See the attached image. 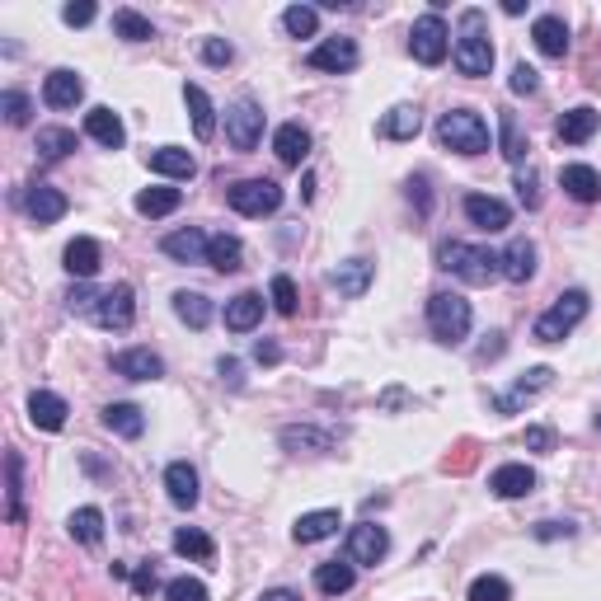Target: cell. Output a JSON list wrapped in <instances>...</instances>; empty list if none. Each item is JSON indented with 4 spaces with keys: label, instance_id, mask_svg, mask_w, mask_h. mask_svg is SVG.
<instances>
[{
    "label": "cell",
    "instance_id": "6da1fadb",
    "mask_svg": "<svg viewBox=\"0 0 601 601\" xmlns=\"http://www.w3.org/2000/svg\"><path fill=\"white\" fill-rule=\"evenodd\" d=\"M451 57H456V71L470 80L494 71V43H489V29H484V10H465L461 15V33H456Z\"/></svg>",
    "mask_w": 601,
    "mask_h": 601
},
{
    "label": "cell",
    "instance_id": "7a4b0ae2",
    "mask_svg": "<svg viewBox=\"0 0 601 601\" xmlns=\"http://www.w3.org/2000/svg\"><path fill=\"white\" fill-rule=\"evenodd\" d=\"M437 268L456 273V278L470 282V287H489V282L503 273V259H498L494 249H484V245H465V240H451V245L437 249Z\"/></svg>",
    "mask_w": 601,
    "mask_h": 601
},
{
    "label": "cell",
    "instance_id": "3957f363",
    "mask_svg": "<svg viewBox=\"0 0 601 601\" xmlns=\"http://www.w3.org/2000/svg\"><path fill=\"white\" fill-rule=\"evenodd\" d=\"M470 324H475V310H470V301L456 292H432L428 296V329L437 343H456L470 334Z\"/></svg>",
    "mask_w": 601,
    "mask_h": 601
},
{
    "label": "cell",
    "instance_id": "277c9868",
    "mask_svg": "<svg viewBox=\"0 0 601 601\" xmlns=\"http://www.w3.org/2000/svg\"><path fill=\"white\" fill-rule=\"evenodd\" d=\"M437 141L447 146V151H461V155H484L489 151V123L470 113V108H451L442 113V123H437Z\"/></svg>",
    "mask_w": 601,
    "mask_h": 601
},
{
    "label": "cell",
    "instance_id": "5b68a950",
    "mask_svg": "<svg viewBox=\"0 0 601 601\" xmlns=\"http://www.w3.org/2000/svg\"><path fill=\"white\" fill-rule=\"evenodd\" d=\"M587 306H592V301H587L583 287L564 292V296L555 301V306H550V310H545V315L536 320V343H559V339H569L573 329H578V324L587 320Z\"/></svg>",
    "mask_w": 601,
    "mask_h": 601
},
{
    "label": "cell",
    "instance_id": "8992f818",
    "mask_svg": "<svg viewBox=\"0 0 601 601\" xmlns=\"http://www.w3.org/2000/svg\"><path fill=\"white\" fill-rule=\"evenodd\" d=\"M226 202L240 216H273L282 207V188L273 179H240V184H231Z\"/></svg>",
    "mask_w": 601,
    "mask_h": 601
},
{
    "label": "cell",
    "instance_id": "52a82bcc",
    "mask_svg": "<svg viewBox=\"0 0 601 601\" xmlns=\"http://www.w3.org/2000/svg\"><path fill=\"white\" fill-rule=\"evenodd\" d=\"M447 47H451V33L442 24V15H423L409 29V52H414V62L423 66H442L447 62Z\"/></svg>",
    "mask_w": 601,
    "mask_h": 601
},
{
    "label": "cell",
    "instance_id": "ba28073f",
    "mask_svg": "<svg viewBox=\"0 0 601 601\" xmlns=\"http://www.w3.org/2000/svg\"><path fill=\"white\" fill-rule=\"evenodd\" d=\"M226 137H231L235 151H254L263 137V108L254 99H235L226 108Z\"/></svg>",
    "mask_w": 601,
    "mask_h": 601
},
{
    "label": "cell",
    "instance_id": "9c48e42d",
    "mask_svg": "<svg viewBox=\"0 0 601 601\" xmlns=\"http://www.w3.org/2000/svg\"><path fill=\"white\" fill-rule=\"evenodd\" d=\"M390 555V531L386 526H376V522H357L353 531H348V559L353 564H381V559Z\"/></svg>",
    "mask_w": 601,
    "mask_h": 601
},
{
    "label": "cell",
    "instance_id": "30bf717a",
    "mask_svg": "<svg viewBox=\"0 0 601 601\" xmlns=\"http://www.w3.org/2000/svg\"><path fill=\"white\" fill-rule=\"evenodd\" d=\"M94 320L104 324V329H132V320H137V292H132L127 282L108 287V292L99 296V306H94Z\"/></svg>",
    "mask_w": 601,
    "mask_h": 601
},
{
    "label": "cell",
    "instance_id": "8fae6325",
    "mask_svg": "<svg viewBox=\"0 0 601 601\" xmlns=\"http://www.w3.org/2000/svg\"><path fill=\"white\" fill-rule=\"evenodd\" d=\"M550 381H555V371H550V367H531L512 390L494 395V409H498V414H522V404H531L540 390H550Z\"/></svg>",
    "mask_w": 601,
    "mask_h": 601
},
{
    "label": "cell",
    "instance_id": "7c38bea8",
    "mask_svg": "<svg viewBox=\"0 0 601 601\" xmlns=\"http://www.w3.org/2000/svg\"><path fill=\"white\" fill-rule=\"evenodd\" d=\"M465 216L489 235H498V231H508L512 226V207L503 198H489V193H470V198H465Z\"/></svg>",
    "mask_w": 601,
    "mask_h": 601
},
{
    "label": "cell",
    "instance_id": "4fadbf2b",
    "mask_svg": "<svg viewBox=\"0 0 601 601\" xmlns=\"http://www.w3.org/2000/svg\"><path fill=\"white\" fill-rule=\"evenodd\" d=\"M357 57H362L357 43L339 33V38H324V43L310 52V66H315V71H334V76H343V71H353L357 66Z\"/></svg>",
    "mask_w": 601,
    "mask_h": 601
},
{
    "label": "cell",
    "instance_id": "5bb4252c",
    "mask_svg": "<svg viewBox=\"0 0 601 601\" xmlns=\"http://www.w3.org/2000/svg\"><path fill=\"white\" fill-rule=\"evenodd\" d=\"M113 371L127 376V381H160V376H165V362H160V353H151V348H123V353H113Z\"/></svg>",
    "mask_w": 601,
    "mask_h": 601
},
{
    "label": "cell",
    "instance_id": "9a60e30c",
    "mask_svg": "<svg viewBox=\"0 0 601 601\" xmlns=\"http://www.w3.org/2000/svg\"><path fill=\"white\" fill-rule=\"evenodd\" d=\"M80 99H85V80H80V71H71V66H62V71H52V76L43 80L47 108H76Z\"/></svg>",
    "mask_w": 601,
    "mask_h": 601
},
{
    "label": "cell",
    "instance_id": "2e32d148",
    "mask_svg": "<svg viewBox=\"0 0 601 601\" xmlns=\"http://www.w3.org/2000/svg\"><path fill=\"white\" fill-rule=\"evenodd\" d=\"M536 489V470L531 465H498L489 475V494L494 498H526Z\"/></svg>",
    "mask_w": 601,
    "mask_h": 601
},
{
    "label": "cell",
    "instance_id": "e0dca14e",
    "mask_svg": "<svg viewBox=\"0 0 601 601\" xmlns=\"http://www.w3.org/2000/svg\"><path fill=\"white\" fill-rule=\"evenodd\" d=\"M66 273H71V278H94V273H99V263H104V249H99V240H90V235H76V240H71V245H66Z\"/></svg>",
    "mask_w": 601,
    "mask_h": 601
},
{
    "label": "cell",
    "instance_id": "ac0fdd59",
    "mask_svg": "<svg viewBox=\"0 0 601 601\" xmlns=\"http://www.w3.org/2000/svg\"><path fill=\"white\" fill-rule=\"evenodd\" d=\"M597 127H601V113H597V108L578 104V108H569V113L559 118L555 132H559V141H569V146H583V141L597 137Z\"/></svg>",
    "mask_w": 601,
    "mask_h": 601
},
{
    "label": "cell",
    "instance_id": "d6986e66",
    "mask_svg": "<svg viewBox=\"0 0 601 601\" xmlns=\"http://www.w3.org/2000/svg\"><path fill=\"white\" fill-rule=\"evenodd\" d=\"M66 193H57V188H47V184H33L29 188V198H24V212L38 221V226H52V221H62L66 216Z\"/></svg>",
    "mask_w": 601,
    "mask_h": 601
},
{
    "label": "cell",
    "instance_id": "ffe728a7",
    "mask_svg": "<svg viewBox=\"0 0 601 601\" xmlns=\"http://www.w3.org/2000/svg\"><path fill=\"white\" fill-rule=\"evenodd\" d=\"M66 400L62 395H52V390H33L29 395V418H33V428H43V432H62L66 428Z\"/></svg>",
    "mask_w": 601,
    "mask_h": 601
},
{
    "label": "cell",
    "instance_id": "44dd1931",
    "mask_svg": "<svg viewBox=\"0 0 601 601\" xmlns=\"http://www.w3.org/2000/svg\"><path fill=\"white\" fill-rule=\"evenodd\" d=\"M85 132H90L94 141H99V146H108V151H118V146H123L127 141V127H123V118H118V113H113V108H90V113H85Z\"/></svg>",
    "mask_w": 601,
    "mask_h": 601
},
{
    "label": "cell",
    "instance_id": "7402d4cb",
    "mask_svg": "<svg viewBox=\"0 0 601 601\" xmlns=\"http://www.w3.org/2000/svg\"><path fill=\"white\" fill-rule=\"evenodd\" d=\"M371 278H376V268H371L367 259H348V263H339V268H334V273H329V287H334V292L339 296H362L371 287Z\"/></svg>",
    "mask_w": 601,
    "mask_h": 601
},
{
    "label": "cell",
    "instance_id": "603a6c76",
    "mask_svg": "<svg viewBox=\"0 0 601 601\" xmlns=\"http://www.w3.org/2000/svg\"><path fill=\"white\" fill-rule=\"evenodd\" d=\"M207 245H212V240H207L202 231H193V226H188V231H174V235H165V240H160V249H165L174 263H207Z\"/></svg>",
    "mask_w": 601,
    "mask_h": 601
},
{
    "label": "cell",
    "instance_id": "cb8c5ba5",
    "mask_svg": "<svg viewBox=\"0 0 601 601\" xmlns=\"http://www.w3.org/2000/svg\"><path fill=\"white\" fill-rule=\"evenodd\" d=\"M559 188H564L573 202H597L601 198V174L592 170V165H564V170H559Z\"/></svg>",
    "mask_w": 601,
    "mask_h": 601
},
{
    "label": "cell",
    "instance_id": "d4e9b609",
    "mask_svg": "<svg viewBox=\"0 0 601 601\" xmlns=\"http://www.w3.org/2000/svg\"><path fill=\"white\" fill-rule=\"evenodd\" d=\"M165 494H170L174 508H193V503H198V470L188 461H174L170 470H165Z\"/></svg>",
    "mask_w": 601,
    "mask_h": 601
},
{
    "label": "cell",
    "instance_id": "484cf974",
    "mask_svg": "<svg viewBox=\"0 0 601 601\" xmlns=\"http://www.w3.org/2000/svg\"><path fill=\"white\" fill-rule=\"evenodd\" d=\"M498 259H503V278L517 282V287L536 278V245H531V240H512Z\"/></svg>",
    "mask_w": 601,
    "mask_h": 601
},
{
    "label": "cell",
    "instance_id": "4316f807",
    "mask_svg": "<svg viewBox=\"0 0 601 601\" xmlns=\"http://www.w3.org/2000/svg\"><path fill=\"white\" fill-rule=\"evenodd\" d=\"M259 320H263V296L259 292H240L226 301V329H231V334H249Z\"/></svg>",
    "mask_w": 601,
    "mask_h": 601
},
{
    "label": "cell",
    "instance_id": "83f0119b",
    "mask_svg": "<svg viewBox=\"0 0 601 601\" xmlns=\"http://www.w3.org/2000/svg\"><path fill=\"white\" fill-rule=\"evenodd\" d=\"M273 151H278L282 165H292V170H296V165L310 155V132L301 123H282L278 137H273Z\"/></svg>",
    "mask_w": 601,
    "mask_h": 601
},
{
    "label": "cell",
    "instance_id": "f1b7e54d",
    "mask_svg": "<svg viewBox=\"0 0 601 601\" xmlns=\"http://www.w3.org/2000/svg\"><path fill=\"white\" fill-rule=\"evenodd\" d=\"M531 38H536V47L545 52V57H564L569 52V24L559 15H540L536 29H531Z\"/></svg>",
    "mask_w": 601,
    "mask_h": 601
},
{
    "label": "cell",
    "instance_id": "f546056e",
    "mask_svg": "<svg viewBox=\"0 0 601 601\" xmlns=\"http://www.w3.org/2000/svg\"><path fill=\"white\" fill-rule=\"evenodd\" d=\"M184 104H188V113H193L198 141H212L216 137V108H212V99H207V90H202V85H184Z\"/></svg>",
    "mask_w": 601,
    "mask_h": 601
},
{
    "label": "cell",
    "instance_id": "4dcf8cb0",
    "mask_svg": "<svg viewBox=\"0 0 601 601\" xmlns=\"http://www.w3.org/2000/svg\"><path fill=\"white\" fill-rule=\"evenodd\" d=\"M151 170L170 174V179H193V174H198V160H193V151H184V146H160V151H151Z\"/></svg>",
    "mask_w": 601,
    "mask_h": 601
},
{
    "label": "cell",
    "instance_id": "1f68e13d",
    "mask_svg": "<svg viewBox=\"0 0 601 601\" xmlns=\"http://www.w3.org/2000/svg\"><path fill=\"white\" fill-rule=\"evenodd\" d=\"M339 531V512L334 508H320V512H306V517H296V531L292 536L301 540V545H315V540H329Z\"/></svg>",
    "mask_w": 601,
    "mask_h": 601
},
{
    "label": "cell",
    "instance_id": "d6a6232c",
    "mask_svg": "<svg viewBox=\"0 0 601 601\" xmlns=\"http://www.w3.org/2000/svg\"><path fill=\"white\" fill-rule=\"evenodd\" d=\"M353 583H357V573L343 559H329V564L315 569V587H320L324 597H343V592H353Z\"/></svg>",
    "mask_w": 601,
    "mask_h": 601
},
{
    "label": "cell",
    "instance_id": "836d02e7",
    "mask_svg": "<svg viewBox=\"0 0 601 601\" xmlns=\"http://www.w3.org/2000/svg\"><path fill=\"white\" fill-rule=\"evenodd\" d=\"M174 555L184 559H198V564H212L216 559V540L198 526H184V531H174Z\"/></svg>",
    "mask_w": 601,
    "mask_h": 601
},
{
    "label": "cell",
    "instance_id": "e575fe53",
    "mask_svg": "<svg viewBox=\"0 0 601 601\" xmlns=\"http://www.w3.org/2000/svg\"><path fill=\"white\" fill-rule=\"evenodd\" d=\"M179 202H184V193L179 188H165V184H155V188H141L137 193V212L141 216H170V212H179Z\"/></svg>",
    "mask_w": 601,
    "mask_h": 601
},
{
    "label": "cell",
    "instance_id": "d590c367",
    "mask_svg": "<svg viewBox=\"0 0 601 601\" xmlns=\"http://www.w3.org/2000/svg\"><path fill=\"white\" fill-rule=\"evenodd\" d=\"M498 151L508 155L512 165H522L526 151H531V141H526V137H522V127H517V113H508V108L498 113Z\"/></svg>",
    "mask_w": 601,
    "mask_h": 601
},
{
    "label": "cell",
    "instance_id": "8d00e7d4",
    "mask_svg": "<svg viewBox=\"0 0 601 601\" xmlns=\"http://www.w3.org/2000/svg\"><path fill=\"white\" fill-rule=\"evenodd\" d=\"M418 127H423V113H418L414 104H400V108H390L386 118H381V137L409 141V137H418Z\"/></svg>",
    "mask_w": 601,
    "mask_h": 601
},
{
    "label": "cell",
    "instance_id": "74e56055",
    "mask_svg": "<svg viewBox=\"0 0 601 601\" xmlns=\"http://www.w3.org/2000/svg\"><path fill=\"white\" fill-rule=\"evenodd\" d=\"M207 263H212L216 273H235V268H245V245H240L235 235H212Z\"/></svg>",
    "mask_w": 601,
    "mask_h": 601
},
{
    "label": "cell",
    "instance_id": "f35d334b",
    "mask_svg": "<svg viewBox=\"0 0 601 601\" xmlns=\"http://www.w3.org/2000/svg\"><path fill=\"white\" fill-rule=\"evenodd\" d=\"M104 428L118 432V437H141V432H146V414H141L137 404H108Z\"/></svg>",
    "mask_w": 601,
    "mask_h": 601
},
{
    "label": "cell",
    "instance_id": "ab89813d",
    "mask_svg": "<svg viewBox=\"0 0 601 601\" xmlns=\"http://www.w3.org/2000/svg\"><path fill=\"white\" fill-rule=\"evenodd\" d=\"M76 151V132L71 127H38V155L43 160H66Z\"/></svg>",
    "mask_w": 601,
    "mask_h": 601
},
{
    "label": "cell",
    "instance_id": "60d3db41",
    "mask_svg": "<svg viewBox=\"0 0 601 601\" xmlns=\"http://www.w3.org/2000/svg\"><path fill=\"white\" fill-rule=\"evenodd\" d=\"M113 33H118L123 43H151L155 38L151 19L137 15V10H113Z\"/></svg>",
    "mask_w": 601,
    "mask_h": 601
},
{
    "label": "cell",
    "instance_id": "b9f144b4",
    "mask_svg": "<svg viewBox=\"0 0 601 601\" xmlns=\"http://www.w3.org/2000/svg\"><path fill=\"white\" fill-rule=\"evenodd\" d=\"M174 315H179L188 329H202V324L212 320V301L202 292H179L174 296Z\"/></svg>",
    "mask_w": 601,
    "mask_h": 601
},
{
    "label": "cell",
    "instance_id": "7bdbcfd3",
    "mask_svg": "<svg viewBox=\"0 0 601 601\" xmlns=\"http://www.w3.org/2000/svg\"><path fill=\"white\" fill-rule=\"evenodd\" d=\"M282 447L287 451H329L334 447V437L329 432H320V428H282Z\"/></svg>",
    "mask_w": 601,
    "mask_h": 601
},
{
    "label": "cell",
    "instance_id": "ee69618b",
    "mask_svg": "<svg viewBox=\"0 0 601 601\" xmlns=\"http://www.w3.org/2000/svg\"><path fill=\"white\" fill-rule=\"evenodd\" d=\"M282 29L292 33V38H315L320 10H315V5H287V10H282Z\"/></svg>",
    "mask_w": 601,
    "mask_h": 601
},
{
    "label": "cell",
    "instance_id": "f6af8a7d",
    "mask_svg": "<svg viewBox=\"0 0 601 601\" xmlns=\"http://www.w3.org/2000/svg\"><path fill=\"white\" fill-rule=\"evenodd\" d=\"M71 536H76L80 545H99V536H104V512L99 508L71 512Z\"/></svg>",
    "mask_w": 601,
    "mask_h": 601
},
{
    "label": "cell",
    "instance_id": "bcb514c9",
    "mask_svg": "<svg viewBox=\"0 0 601 601\" xmlns=\"http://www.w3.org/2000/svg\"><path fill=\"white\" fill-rule=\"evenodd\" d=\"M470 601H512V587L508 578H498V573H484L470 583Z\"/></svg>",
    "mask_w": 601,
    "mask_h": 601
},
{
    "label": "cell",
    "instance_id": "7dc6e473",
    "mask_svg": "<svg viewBox=\"0 0 601 601\" xmlns=\"http://www.w3.org/2000/svg\"><path fill=\"white\" fill-rule=\"evenodd\" d=\"M0 108H5V123H10V127H29L33 104H29V94H24V90H5V94H0Z\"/></svg>",
    "mask_w": 601,
    "mask_h": 601
},
{
    "label": "cell",
    "instance_id": "c3c4849f",
    "mask_svg": "<svg viewBox=\"0 0 601 601\" xmlns=\"http://www.w3.org/2000/svg\"><path fill=\"white\" fill-rule=\"evenodd\" d=\"M5 470H10V522H24V484H19V470H24V465H19L15 451L5 456Z\"/></svg>",
    "mask_w": 601,
    "mask_h": 601
},
{
    "label": "cell",
    "instance_id": "681fc988",
    "mask_svg": "<svg viewBox=\"0 0 601 601\" xmlns=\"http://www.w3.org/2000/svg\"><path fill=\"white\" fill-rule=\"evenodd\" d=\"M268 296H273V306H278V315H296V282L287 278V273H278V278H273Z\"/></svg>",
    "mask_w": 601,
    "mask_h": 601
},
{
    "label": "cell",
    "instance_id": "f907efd6",
    "mask_svg": "<svg viewBox=\"0 0 601 601\" xmlns=\"http://www.w3.org/2000/svg\"><path fill=\"white\" fill-rule=\"evenodd\" d=\"M165 597L170 601H207V583H202V578H174V583L165 587Z\"/></svg>",
    "mask_w": 601,
    "mask_h": 601
},
{
    "label": "cell",
    "instance_id": "816d5d0a",
    "mask_svg": "<svg viewBox=\"0 0 601 601\" xmlns=\"http://www.w3.org/2000/svg\"><path fill=\"white\" fill-rule=\"evenodd\" d=\"M512 188H517V198H522V207H540V179H536V170H531V165H526V170H517Z\"/></svg>",
    "mask_w": 601,
    "mask_h": 601
},
{
    "label": "cell",
    "instance_id": "f5cc1de1",
    "mask_svg": "<svg viewBox=\"0 0 601 601\" xmlns=\"http://www.w3.org/2000/svg\"><path fill=\"white\" fill-rule=\"evenodd\" d=\"M202 62H207V66H231L235 62V47L226 43V38H207V43H202Z\"/></svg>",
    "mask_w": 601,
    "mask_h": 601
},
{
    "label": "cell",
    "instance_id": "db71d44e",
    "mask_svg": "<svg viewBox=\"0 0 601 601\" xmlns=\"http://www.w3.org/2000/svg\"><path fill=\"white\" fill-rule=\"evenodd\" d=\"M475 456H479L475 442H461V447H456V451L447 456V461H442V470H451V475H465V470L475 465Z\"/></svg>",
    "mask_w": 601,
    "mask_h": 601
},
{
    "label": "cell",
    "instance_id": "11a10c76",
    "mask_svg": "<svg viewBox=\"0 0 601 601\" xmlns=\"http://www.w3.org/2000/svg\"><path fill=\"white\" fill-rule=\"evenodd\" d=\"M540 90V76L531 71L526 62H517L512 66V94H536Z\"/></svg>",
    "mask_w": 601,
    "mask_h": 601
},
{
    "label": "cell",
    "instance_id": "9f6ffc18",
    "mask_svg": "<svg viewBox=\"0 0 601 601\" xmlns=\"http://www.w3.org/2000/svg\"><path fill=\"white\" fill-rule=\"evenodd\" d=\"M155 587H160V578H155V564H141V569L132 573V592H137V597H151Z\"/></svg>",
    "mask_w": 601,
    "mask_h": 601
},
{
    "label": "cell",
    "instance_id": "6f0895ef",
    "mask_svg": "<svg viewBox=\"0 0 601 601\" xmlns=\"http://www.w3.org/2000/svg\"><path fill=\"white\" fill-rule=\"evenodd\" d=\"M62 19L71 24V29H80V24H90V19H94V5H90V0H80V5H66Z\"/></svg>",
    "mask_w": 601,
    "mask_h": 601
},
{
    "label": "cell",
    "instance_id": "680465c9",
    "mask_svg": "<svg viewBox=\"0 0 601 601\" xmlns=\"http://www.w3.org/2000/svg\"><path fill=\"white\" fill-rule=\"evenodd\" d=\"M573 531H578L573 522H540V526H536V540H559V536L569 540Z\"/></svg>",
    "mask_w": 601,
    "mask_h": 601
},
{
    "label": "cell",
    "instance_id": "91938a15",
    "mask_svg": "<svg viewBox=\"0 0 601 601\" xmlns=\"http://www.w3.org/2000/svg\"><path fill=\"white\" fill-rule=\"evenodd\" d=\"M526 447L531 451H555V432L550 428H526Z\"/></svg>",
    "mask_w": 601,
    "mask_h": 601
},
{
    "label": "cell",
    "instance_id": "94428289",
    "mask_svg": "<svg viewBox=\"0 0 601 601\" xmlns=\"http://www.w3.org/2000/svg\"><path fill=\"white\" fill-rule=\"evenodd\" d=\"M254 362H263V367H278L282 348H278V343H268V339H259V343H254Z\"/></svg>",
    "mask_w": 601,
    "mask_h": 601
},
{
    "label": "cell",
    "instance_id": "6125c7cd",
    "mask_svg": "<svg viewBox=\"0 0 601 601\" xmlns=\"http://www.w3.org/2000/svg\"><path fill=\"white\" fill-rule=\"evenodd\" d=\"M216 371H221V381H226V386L240 390V362H235V357H221V362H216Z\"/></svg>",
    "mask_w": 601,
    "mask_h": 601
},
{
    "label": "cell",
    "instance_id": "be15d7a7",
    "mask_svg": "<svg viewBox=\"0 0 601 601\" xmlns=\"http://www.w3.org/2000/svg\"><path fill=\"white\" fill-rule=\"evenodd\" d=\"M409 198H418V212H428V179H409Z\"/></svg>",
    "mask_w": 601,
    "mask_h": 601
},
{
    "label": "cell",
    "instance_id": "e7e4bbea",
    "mask_svg": "<svg viewBox=\"0 0 601 601\" xmlns=\"http://www.w3.org/2000/svg\"><path fill=\"white\" fill-rule=\"evenodd\" d=\"M259 601H301V597H296L292 587H273V592H263Z\"/></svg>",
    "mask_w": 601,
    "mask_h": 601
},
{
    "label": "cell",
    "instance_id": "03108f58",
    "mask_svg": "<svg viewBox=\"0 0 601 601\" xmlns=\"http://www.w3.org/2000/svg\"><path fill=\"white\" fill-rule=\"evenodd\" d=\"M489 339H494V343H484V348H479V357H484V362L503 353V334H489Z\"/></svg>",
    "mask_w": 601,
    "mask_h": 601
},
{
    "label": "cell",
    "instance_id": "003e7915",
    "mask_svg": "<svg viewBox=\"0 0 601 601\" xmlns=\"http://www.w3.org/2000/svg\"><path fill=\"white\" fill-rule=\"evenodd\" d=\"M597 428H601V414H597Z\"/></svg>",
    "mask_w": 601,
    "mask_h": 601
}]
</instances>
